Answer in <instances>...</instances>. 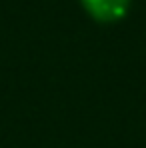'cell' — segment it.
I'll use <instances>...</instances> for the list:
<instances>
[{
    "mask_svg": "<svg viewBox=\"0 0 146 148\" xmlns=\"http://www.w3.org/2000/svg\"><path fill=\"white\" fill-rule=\"evenodd\" d=\"M86 10L100 20H116L128 8V0H82Z\"/></svg>",
    "mask_w": 146,
    "mask_h": 148,
    "instance_id": "1",
    "label": "cell"
}]
</instances>
